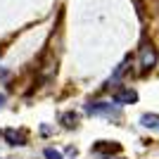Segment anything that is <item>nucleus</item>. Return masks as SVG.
<instances>
[{
    "label": "nucleus",
    "instance_id": "6e6552de",
    "mask_svg": "<svg viewBox=\"0 0 159 159\" xmlns=\"http://www.w3.org/2000/svg\"><path fill=\"white\" fill-rule=\"evenodd\" d=\"M45 159H62V154L57 152V150H52V147H48L45 150Z\"/></svg>",
    "mask_w": 159,
    "mask_h": 159
},
{
    "label": "nucleus",
    "instance_id": "9d476101",
    "mask_svg": "<svg viewBox=\"0 0 159 159\" xmlns=\"http://www.w3.org/2000/svg\"><path fill=\"white\" fill-rule=\"evenodd\" d=\"M109 159H112V157H109Z\"/></svg>",
    "mask_w": 159,
    "mask_h": 159
},
{
    "label": "nucleus",
    "instance_id": "0eeeda50",
    "mask_svg": "<svg viewBox=\"0 0 159 159\" xmlns=\"http://www.w3.org/2000/svg\"><path fill=\"white\" fill-rule=\"evenodd\" d=\"M62 121H64V126H66V128L76 126V114H64V116H62Z\"/></svg>",
    "mask_w": 159,
    "mask_h": 159
},
{
    "label": "nucleus",
    "instance_id": "423d86ee",
    "mask_svg": "<svg viewBox=\"0 0 159 159\" xmlns=\"http://www.w3.org/2000/svg\"><path fill=\"white\" fill-rule=\"evenodd\" d=\"M95 150H98V152H102V150H105V152H109V150H112V152H119V143H112V145H107V143H100Z\"/></svg>",
    "mask_w": 159,
    "mask_h": 159
},
{
    "label": "nucleus",
    "instance_id": "f257e3e1",
    "mask_svg": "<svg viewBox=\"0 0 159 159\" xmlns=\"http://www.w3.org/2000/svg\"><path fill=\"white\" fill-rule=\"evenodd\" d=\"M86 112H88V114H93V116L121 119V109H119V105H112V102H90V105H86Z\"/></svg>",
    "mask_w": 159,
    "mask_h": 159
},
{
    "label": "nucleus",
    "instance_id": "f03ea898",
    "mask_svg": "<svg viewBox=\"0 0 159 159\" xmlns=\"http://www.w3.org/2000/svg\"><path fill=\"white\" fill-rule=\"evenodd\" d=\"M138 60H140V69H143V71H150V69L157 64V50H154L152 45H143Z\"/></svg>",
    "mask_w": 159,
    "mask_h": 159
},
{
    "label": "nucleus",
    "instance_id": "20e7f679",
    "mask_svg": "<svg viewBox=\"0 0 159 159\" xmlns=\"http://www.w3.org/2000/svg\"><path fill=\"white\" fill-rule=\"evenodd\" d=\"M2 135H5L7 140H10V145H26V133L24 131H2Z\"/></svg>",
    "mask_w": 159,
    "mask_h": 159
},
{
    "label": "nucleus",
    "instance_id": "1a4fd4ad",
    "mask_svg": "<svg viewBox=\"0 0 159 159\" xmlns=\"http://www.w3.org/2000/svg\"><path fill=\"white\" fill-rule=\"evenodd\" d=\"M5 105V95H0V107Z\"/></svg>",
    "mask_w": 159,
    "mask_h": 159
},
{
    "label": "nucleus",
    "instance_id": "39448f33",
    "mask_svg": "<svg viewBox=\"0 0 159 159\" xmlns=\"http://www.w3.org/2000/svg\"><path fill=\"white\" fill-rule=\"evenodd\" d=\"M140 124H143L145 128L159 131V114H143V116H140Z\"/></svg>",
    "mask_w": 159,
    "mask_h": 159
},
{
    "label": "nucleus",
    "instance_id": "7ed1b4c3",
    "mask_svg": "<svg viewBox=\"0 0 159 159\" xmlns=\"http://www.w3.org/2000/svg\"><path fill=\"white\" fill-rule=\"evenodd\" d=\"M138 100V93L133 88H124V90H116L114 93V105H131Z\"/></svg>",
    "mask_w": 159,
    "mask_h": 159
}]
</instances>
